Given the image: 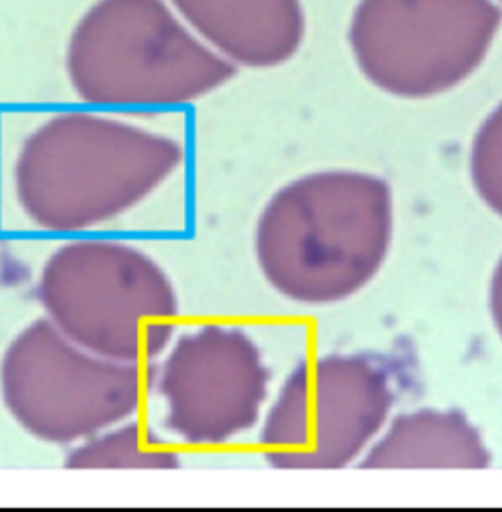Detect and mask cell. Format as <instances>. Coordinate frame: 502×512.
Here are the masks:
<instances>
[{"label": "cell", "instance_id": "1", "mask_svg": "<svg viewBox=\"0 0 502 512\" xmlns=\"http://www.w3.org/2000/svg\"><path fill=\"white\" fill-rule=\"evenodd\" d=\"M395 205L377 175L332 169L295 179L263 208L255 257L285 299L324 307L367 287L393 242Z\"/></svg>", "mask_w": 502, "mask_h": 512}, {"label": "cell", "instance_id": "2", "mask_svg": "<svg viewBox=\"0 0 502 512\" xmlns=\"http://www.w3.org/2000/svg\"><path fill=\"white\" fill-rule=\"evenodd\" d=\"M183 159L171 136L99 112H59L26 138L12 181L34 226L75 234L142 205Z\"/></svg>", "mask_w": 502, "mask_h": 512}, {"label": "cell", "instance_id": "3", "mask_svg": "<svg viewBox=\"0 0 502 512\" xmlns=\"http://www.w3.org/2000/svg\"><path fill=\"white\" fill-rule=\"evenodd\" d=\"M65 67L83 103L130 110L195 103L236 73L169 0H99L77 22Z\"/></svg>", "mask_w": 502, "mask_h": 512}, {"label": "cell", "instance_id": "4", "mask_svg": "<svg viewBox=\"0 0 502 512\" xmlns=\"http://www.w3.org/2000/svg\"><path fill=\"white\" fill-rule=\"evenodd\" d=\"M46 318L104 358L146 363L173 342L179 299L169 275L144 250L116 240H75L40 273Z\"/></svg>", "mask_w": 502, "mask_h": 512}, {"label": "cell", "instance_id": "5", "mask_svg": "<svg viewBox=\"0 0 502 512\" xmlns=\"http://www.w3.org/2000/svg\"><path fill=\"white\" fill-rule=\"evenodd\" d=\"M151 379V365L99 356L48 318L22 328L0 359L4 409L24 432L53 446H75L134 418Z\"/></svg>", "mask_w": 502, "mask_h": 512}, {"label": "cell", "instance_id": "6", "mask_svg": "<svg viewBox=\"0 0 502 512\" xmlns=\"http://www.w3.org/2000/svg\"><path fill=\"white\" fill-rule=\"evenodd\" d=\"M501 24L495 0H361L350 46L377 89L420 101L469 79L491 52Z\"/></svg>", "mask_w": 502, "mask_h": 512}, {"label": "cell", "instance_id": "7", "mask_svg": "<svg viewBox=\"0 0 502 512\" xmlns=\"http://www.w3.org/2000/svg\"><path fill=\"white\" fill-rule=\"evenodd\" d=\"M395 389L369 356L308 359L285 379L261 426V456L275 469H342L385 428Z\"/></svg>", "mask_w": 502, "mask_h": 512}, {"label": "cell", "instance_id": "8", "mask_svg": "<svg viewBox=\"0 0 502 512\" xmlns=\"http://www.w3.org/2000/svg\"><path fill=\"white\" fill-rule=\"evenodd\" d=\"M153 367L151 389L163 424L179 442L224 446L251 430L269 391V369L250 336L234 326L204 324L181 334Z\"/></svg>", "mask_w": 502, "mask_h": 512}, {"label": "cell", "instance_id": "9", "mask_svg": "<svg viewBox=\"0 0 502 512\" xmlns=\"http://www.w3.org/2000/svg\"><path fill=\"white\" fill-rule=\"evenodd\" d=\"M202 42L234 67L289 61L304 40L301 0H169Z\"/></svg>", "mask_w": 502, "mask_h": 512}, {"label": "cell", "instance_id": "10", "mask_svg": "<svg viewBox=\"0 0 502 512\" xmlns=\"http://www.w3.org/2000/svg\"><path fill=\"white\" fill-rule=\"evenodd\" d=\"M493 456L461 410L399 414L359 461L361 469H485Z\"/></svg>", "mask_w": 502, "mask_h": 512}, {"label": "cell", "instance_id": "11", "mask_svg": "<svg viewBox=\"0 0 502 512\" xmlns=\"http://www.w3.org/2000/svg\"><path fill=\"white\" fill-rule=\"evenodd\" d=\"M177 450L148 424L128 418L71 446L67 469H177Z\"/></svg>", "mask_w": 502, "mask_h": 512}, {"label": "cell", "instance_id": "12", "mask_svg": "<svg viewBox=\"0 0 502 512\" xmlns=\"http://www.w3.org/2000/svg\"><path fill=\"white\" fill-rule=\"evenodd\" d=\"M469 171L481 201L502 218V103L483 120L473 138Z\"/></svg>", "mask_w": 502, "mask_h": 512}, {"label": "cell", "instance_id": "13", "mask_svg": "<svg viewBox=\"0 0 502 512\" xmlns=\"http://www.w3.org/2000/svg\"><path fill=\"white\" fill-rule=\"evenodd\" d=\"M489 310L493 324L502 338V257L493 271L491 277V287H489Z\"/></svg>", "mask_w": 502, "mask_h": 512}, {"label": "cell", "instance_id": "14", "mask_svg": "<svg viewBox=\"0 0 502 512\" xmlns=\"http://www.w3.org/2000/svg\"><path fill=\"white\" fill-rule=\"evenodd\" d=\"M495 2H497V4H499V6H502V0H495Z\"/></svg>", "mask_w": 502, "mask_h": 512}]
</instances>
